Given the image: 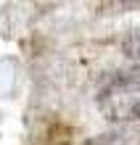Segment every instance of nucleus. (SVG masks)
Here are the masks:
<instances>
[{"mask_svg":"<svg viewBox=\"0 0 140 145\" xmlns=\"http://www.w3.org/2000/svg\"><path fill=\"white\" fill-rule=\"evenodd\" d=\"M98 108L111 121H137L140 119V69L127 71L108 82L98 95Z\"/></svg>","mask_w":140,"mask_h":145,"instance_id":"nucleus-1","label":"nucleus"},{"mask_svg":"<svg viewBox=\"0 0 140 145\" xmlns=\"http://www.w3.org/2000/svg\"><path fill=\"white\" fill-rule=\"evenodd\" d=\"M122 48H124V56L127 58H132V61L140 63V27L132 29L124 40H122Z\"/></svg>","mask_w":140,"mask_h":145,"instance_id":"nucleus-2","label":"nucleus"}]
</instances>
